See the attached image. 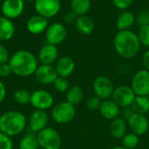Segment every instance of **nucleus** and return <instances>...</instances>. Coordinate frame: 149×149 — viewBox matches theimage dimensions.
I'll return each instance as SVG.
<instances>
[{
  "label": "nucleus",
  "instance_id": "nucleus-1",
  "mask_svg": "<svg viewBox=\"0 0 149 149\" xmlns=\"http://www.w3.org/2000/svg\"><path fill=\"white\" fill-rule=\"evenodd\" d=\"M116 52L122 58L129 59L135 57L141 50V41L136 33L131 30L119 31L113 38Z\"/></svg>",
  "mask_w": 149,
  "mask_h": 149
},
{
  "label": "nucleus",
  "instance_id": "nucleus-2",
  "mask_svg": "<svg viewBox=\"0 0 149 149\" xmlns=\"http://www.w3.org/2000/svg\"><path fill=\"white\" fill-rule=\"evenodd\" d=\"M9 65L12 73L19 77H30L33 75L38 66L37 57L26 50H19L10 57Z\"/></svg>",
  "mask_w": 149,
  "mask_h": 149
},
{
  "label": "nucleus",
  "instance_id": "nucleus-3",
  "mask_svg": "<svg viewBox=\"0 0 149 149\" xmlns=\"http://www.w3.org/2000/svg\"><path fill=\"white\" fill-rule=\"evenodd\" d=\"M27 126L25 115L15 110L4 112L0 117V132L14 137L24 132Z\"/></svg>",
  "mask_w": 149,
  "mask_h": 149
},
{
  "label": "nucleus",
  "instance_id": "nucleus-4",
  "mask_svg": "<svg viewBox=\"0 0 149 149\" xmlns=\"http://www.w3.org/2000/svg\"><path fill=\"white\" fill-rule=\"evenodd\" d=\"M75 115V107L67 101L55 105L52 110V118L58 124H67L74 119Z\"/></svg>",
  "mask_w": 149,
  "mask_h": 149
},
{
  "label": "nucleus",
  "instance_id": "nucleus-5",
  "mask_svg": "<svg viewBox=\"0 0 149 149\" xmlns=\"http://www.w3.org/2000/svg\"><path fill=\"white\" fill-rule=\"evenodd\" d=\"M39 147L43 149H59L62 139L59 133L52 127H46L37 134Z\"/></svg>",
  "mask_w": 149,
  "mask_h": 149
},
{
  "label": "nucleus",
  "instance_id": "nucleus-6",
  "mask_svg": "<svg viewBox=\"0 0 149 149\" xmlns=\"http://www.w3.org/2000/svg\"><path fill=\"white\" fill-rule=\"evenodd\" d=\"M131 88L136 96H149V72L146 69L136 72L131 80Z\"/></svg>",
  "mask_w": 149,
  "mask_h": 149
},
{
  "label": "nucleus",
  "instance_id": "nucleus-7",
  "mask_svg": "<svg viewBox=\"0 0 149 149\" xmlns=\"http://www.w3.org/2000/svg\"><path fill=\"white\" fill-rule=\"evenodd\" d=\"M54 99L51 93L44 89H38L31 93L30 104L36 110L46 111L53 106Z\"/></svg>",
  "mask_w": 149,
  "mask_h": 149
},
{
  "label": "nucleus",
  "instance_id": "nucleus-8",
  "mask_svg": "<svg viewBox=\"0 0 149 149\" xmlns=\"http://www.w3.org/2000/svg\"><path fill=\"white\" fill-rule=\"evenodd\" d=\"M93 88L95 95L101 100H106L112 98L113 93L114 91L113 82L107 76L97 77L93 81Z\"/></svg>",
  "mask_w": 149,
  "mask_h": 149
},
{
  "label": "nucleus",
  "instance_id": "nucleus-9",
  "mask_svg": "<svg viewBox=\"0 0 149 149\" xmlns=\"http://www.w3.org/2000/svg\"><path fill=\"white\" fill-rule=\"evenodd\" d=\"M34 4L36 12L47 19L55 17L61 9L60 0H35Z\"/></svg>",
  "mask_w": 149,
  "mask_h": 149
},
{
  "label": "nucleus",
  "instance_id": "nucleus-10",
  "mask_svg": "<svg viewBox=\"0 0 149 149\" xmlns=\"http://www.w3.org/2000/svg\"><path fill=\"white\" fill-rule=\"evenodd\" d=\"M135 97L136 95L131 86L122 85L114 88V91L112 95V100L120 107L126 108L131 107Z\"/></svg>",
  "mask_w": 149,
  "mask_h": 149
},
{
  "label": "nucleus",
  "instance_id": "nucleus-11",
  "mask_svg": "<svg viewBox=\"0 0 149 149\" xmlns=\"http://www.w3.org/2000/svg\"><path fill=\"white\" fill-rule=\"evenodd\" d=\"M66 29L61 23H53L50 24L45 31V38L48 44L58 45L64 42L66 38Z\"/></svg>",
  "mask_w": 149,
  "mask_h": 149
},
{
  "label": "nucleus",
  "instance_id": "nucleus-12",
  "mask_svg": "<svg viewBox=\"0 0 149 149\" xmlns=\"http://www.w3.org/2000/svg\"><path fill=\"white\" fill-rule=\"evenodd\" d=\"M127 121L131 132L136 135L141 136L148 133L149 129V121L145 114L134 113L132 116L127 120Z\"/></svg>",
  "mask_w": 149,
  "mask_h": 149
},
{
  "label": "nucleus",
  "instance_id": "nucleus-13",
  "mask_svg": "<svg viewBox=\"0 0 149 149\" xmlns=\"http://www.w3.org/2000/svg\"><path fill=\"white\" fill-rule=\"evenodd\" d=\"M35 79L42 85L53 84L55 79L58 77L55 67L52 65H43L38 66L35 73Z\"/></svg>",
  "mask_w": 149,
  "mask_h": 149
},
{
  "label": "nucleus",
  "instance_id": "nucleus-14",
  "mask_svg": "<svg viewBox=\"0 0 149 149\" xmlns=\"http://www.w3.org/2000/svg\"><path fill=\"white\" fill-rule=\"evenodd\" d=\"M24 9V0H3L1 7L3 17L9 19H14L18 17L23 13Z\"/></svg>",
  "mask_w": 149,
  "mask_h": 149
},
{
  "label": "nucleus",
  "instance_id": "nucleus-15",
  "mask_svg": "<svg viewBox=\"0 0 149 149\" xmlns=\"http://www.w3.org/2000/svg\"><path fill=\"white\" fill-rule=\"evenodd\" d=\"M49 122V116L46 113V111L43 110H35L31 113L28 124L29 127L32 132L39 133L43 129L46 128Z\"/></svg>",
  "mask_w": 149,
  "mask_h": 149
},
{
  "label": "nucleus",
  "instance_id": "nucleus-16",
  "mask_svg": "<svg viewBox=\"0 0 149 149\" xmlns=\"http://www.w3.org/2000/svg\"><path fill=\"white\" fill-rule=\"evenodd\" d=\"M58 50L56 45L45 44L38 51V60L43 65H52L58 60Z\"/></svg>",
  "mask_w": 149,
  "mask_h": 149
},
{
  "label": "nucleus",
  "instance_id": "nucleus-17",
  "mask_svg": "<svg viewBox=\"0 0 149 149\" xmlns=\"http://www.w3.org/2000/svg\"><path fill=\"white\" fill-rule=\"evenodd\" d=\"M55 69L58 76L63 78H68L75 70V62L69 56H63L56 61Z\"/></svg>",
  "mask_w": 149,
  "mask_h": 149
},
{
  "label": "nucleus",
  "instance_id": "nucleus-18",
  "mask_svg": "<svg viewBox=\"0 0 149 149\" xmlns=\"http://www.w3.org/2000/svg\"><path fill=\"white\" fill-rule=\"evenodd\" d=\"M49 26L48 19L37 14L31 16L26 23V28L28 31L31 34L38 35L45 31H46L47 27Z\"/></svg>",
  "mask_w": 149,
  "mask_h": 149
},
{
  "label": "nucleus",
  "instance_id": "nucleus-19",
  "mask_svg": "<svg viewBox=\"0 0 149 149\" xmlns=\"http://www.w3.org/2000/svg\"><path fill=\"white\" fill-rule=\"evenodd\" d=\"M99 111L103 118L110 120L118 118L120 114V107L113 100H102Z\"/></svg>",
  "mask_w": 149,
  "mask_h": 149
},
{
  "label": "nucleus",
  "instance_id": "nucleus-20",
  "mask_svg": "<svg viewBox=\"0 0 149 149\" xmlns=\"http://www.w3.org/2000/svg\"><path fill=\"white\" fill-rule=\"evenodd\" d=\"M127 123L123 118H116L112 120L109 127V133L114 139H122L127 134Z\"/></svg>",
  "mask_w": 149,
  "mask_h": 149
},
{
  "label": "nucleus",
  "instance_id": "nucleus-21",
  "mask_svg": "<svg viewBox=\"0 0 149 149\" xmlns=\"http://www.w3.org/2000/svg\"><path fill=\"white\" fill-rule=\"evenodd\" d=\"M75 27L79 33L84 36H88L92 34L94 30V23L90 17L87 15H83L77 17Z\"/></svg>",
  "mask_w": 149,
  "mask_h": 149
},
{
  "label": "nucleus",
  "instance_id": "nucleus-22",
  "mask_svg": "<svg viewBox=\"0 0 149 149\" xmlns=\"http://www.w3.org/2000/svg\"><path fill=\"white\" fill-rule=\"evenodd\" d=\"M15 34V25L11 19L0 17V41L10 40Z\"/></svg>",
  "mask_w": 149,
  "mask_h": 149
},
{
  "label": "nucleus",
  "instance_id": "nucleus-23",
  "mask_svg": "<svg viewBox=\"0 0 149 149\" xmlns=\"http://www.w3.org/2000/svg\"><path fill=\"white\" fill-rule=\"evenodd\" d=\"M135 23V16L128 10H123L116 19V26L119 31L130 30Z\"/></svg>",
  "mask_w": 149,
  "mask_h": 149
},
{
  "label": "nucleus",
  "instance_id": "nucleus-24",
  "mask_svg": "<svg viewBox=\"0 0 149 149\" xmlns=\"http://www.w3.org/2000/svg\"><path fill=\"white\" fill-rule=\"evenodd\" d=\"M131 108L135 113L146 114L149 112V98L147 96H136Z\"/></svg>",
  "mask_w": 149,
  "mask_h": 149
},
{
  "label": "nucleus",
  "instance_id": "nucleus-25",
  "mask_svg": "<svg viewBox=\"0 0 149 149\" xmlns=\"http://www.w3.org/2000/svg\"><path fill=\"white\" fill-rule=\"evenodd\" d=\"M83 99H84V91L79 86H72L66 92V101L73 105L74 107L81 103Z\"/></svg>",
  "mask_w": 149,
  "mask_h": 149
},
{
  "label": "nucleus",
  "instance_id": "nucleus-26",
  "mask_svg": "<svg viewBox=\"0 0 149 149\" xmlns=\"http://www.w3.org/2000/svg\"><path fill=\"white\" fill-rule=\"evenodd\" d=\"M91 0H72L71 10L78 17L86 15L91 8Z\"/></svg>",
  "mask_w": 149,
  "mask_h": 149
},
{
  "label": "nucleus",
  "instance_id": "nucleus-27",
  "mask_svg": "<svg viewBox=\"0 0 149 149\" xmlns=\"http://www.w3.org/2000/svg\"><path fill=\"white\" fill-rule=\"evenodd\" d=\"M19 149H38L39 147L37 135L28 134L22 137L19 142Z\"/></svg>",
  "mask_w": 149,
  "mask_h": 149
},
{
  "label": "nucleus",
  "instance_id": "nucleus-28",
  "mask_svg": "<svg viewBox=\"0 0 149 149\" xmlns=\"http://www.w3.org/2000/svg\"><path fill=\"white\" fill-rule=\"evenodd\" d=\"M122 140V146L127 149L136 148L140 143V138L134 133H127L125 136L121 139Z\"/></svg>",
  "mask_w": 149,
  "mask_h": 149
},
{
  "label": "nucleus",
  "instance_id": "nucleus-29",
  "mask_svg": "<svg viewBox=\"0 0 149 149\" xmlns=\"http://www.w3.org/2000/svg\"><path fill=\"white\" fill-rule=\"evenodd\" d=\"M13 99L18 105H26L30 103L31 93L25 89H18L13 93Z\"/></svg>",
  "mask_w": 149,
  "mask_h": 149
},
{
  "label": "nucleus",
  "instance_id": "nucleus-30",
  "mask_svg": "<svg viewBox=\"0 0 149 149\" xmlns=\"http://www.w3.org/2000/svg\"><path fill=\"white\" fill-rule=\"evenodd\" d=\"M52 85H53L54 89L58 93H65L70 88V84H69V81L67 80V79L59 77V76L55 79V81L53 82Z\"/></svg>",
  "mask_w": 149,
  "mask_h": 149
},
{
  "label": "nucleus",
  "instance_id": "nucleus-31",
  "mask_svg": "<svg viewBox=\"0 0 149 149\" xmlns=\"http://www.w3.org/2000/svg\"><path fill=\"white\" fill-rule=\"evenodd\" d=\"M138 37L141 41V44L144 46L149 47V24L141 26L138 31Z\"/></svg>",
  "mask_w": 149,
  "mask_h": 149
},
{
  "label": "nucleus",
  "instance_id": "nucleus-32",
  "mask_svg": "<svg viewBox=\"0 0 149 149\" xmlns=\"http://www.w3.org/2000/svg\"><path fill=\"white\" fill-rule=\"evenodd\" d=\"M135 21L137 24L141 26L149 24V10H141L135 17Z\"/></svg>",
  "mask_w": 149,
  "mask_h": 149
},
{
  "label": "nucleus",
  "instance_id": "nucleus-33",
  "mask_svg": "<svg viewBox=\"0 0 149 149\" xmlns=\"http://www.w3.org/2000/svg\"><path fill=\"white\" fill-rule=\"evenodd\" d=\"M12 137L0 132V149H12L13 141Z\"/></svg>",
  "mask_w": 149,
  "mask_h": 149
},
{
  "label": "nucleus",
  "instance_id": "nucleus-34",
  "mask_svg": "<svg viewBox=\"0 0 149 149\" xmlns=\"http://www.w3.org/2000/svg\"><path fill=\"white\" fill-rule=\"evenodd\" d=\"M101 102H102V100L99 97H97L96 95L95 96H91L86 100V107L91 111L99 110L100 107Z\"/></svg>",
  "mask_w": 149,
  "mask_h": 149
},
{
  "label": "nucleus",
  "instance_id": "nucleus-35",
  "mask_svg": "<svg viewBox=\"0 0 149 149\" xmlns=\"http://www.w3.org/2000/svg\"><path fill=\"white\" fill-rule=\"evenodd\" d=\"M134 0H113V3L114 6L121 10H126L128 9L133 3Z\"/></svg>",
  "mask_w": 149,
  "mask_h": 149
},
{
  "label": "nucleus",
  "instance_id": "nucleus-36",
  "mask_svg": "<svg viewBox=\"0 0 149 149\" xmlns=\"http://www.w3.org/2000/svg\"><path fill=\"white\" fill-rule=\"evenodd\" d=\"M12 73V70L9 65V63H4L0 65V77L6 78L9 77Z\"/></svg>",
  "mask_w": 149,
  "mask_h": 149
},
{
  "label": "nucleus",
  "instance_id": "nucleus-37",
  "mask_svg": "<svg viewBox=\"0 0 149 149\" xmlns=\"http://www.w3.org/2000/svg\"><path fill=\"white\" fill-rule=\"evenodd\" d=\"M9 59H10V54L8 50L3 45H0V65L8 63Z\"/></svg>",
  "mask_w": 149,
  "mask_h": 149
},
{
  "label": "nucleus",
  "instance_id": "nucleus-38",
  "mask_svg": "<svg viewBox=\"0 0 149 149\" xmlns=\"http://www.w3.org/2000/svg\"><path fill=\"white\" fill-rule=\"evenodd\" d=\"M77 17H78V16L71 10V11H69V12H67L65 14V21L67 24H75V22L77 20Z\"/></svg>",
  "mask_w": 149,
  "mask_h": 149
},
{
  "label": "nucleus",
  "instance_id": "nucleus-39",
  "mask_svg": "<svg viewBox=\"0 0 149 149\" xmlns=\"http://www.w3.org/2000/svg\"><path fill=\"white\" fill-rule=\"evenodd\" d=\"M5 97H6V86L0 80V104L4 100Z\"/></svg>",
  "mask_w": 149,
  "mask_h": 149
},
{
  "label": "nucleus",
  "instance_id": "nucleus-40",
  "mask_svg": "<svg viewBox=\"0 0 149 149\" xmlns=\"http://www.w3.org/2000/svg\"><path fill=\"white\" fill-rule=\"evenodd\" d=\"M142 63L145 67V69L149 72V50L147 51L142 57Z\"/></svg>",
  "mask_w": 149,
  "mask_h": 149
},
{
  "label": "nucleus",
  "instance_id": "nucleus-41",
  "mask_svg": "<svg viewBox=\"0 0 149 149\" xmlns=\"http://www.w3.org/2000/svg\"><path fill=\"white\" fill-rule=\"evenodd\" d=\"M110 149H127V148H124L123 146H116V147H113V148H111Z\"/></svg>",
  "mask_w": 149,
  "mask_h": 149
},
{
  "label": "nucleus",
  "instance_id": "nucleus-42",
  "mask_svg": "<svg viewBox=\"0 0 149 149\" xmlns=\"http://www.w3.org/2000/svg\"><path fill=\"white\" fill-rule=\"evenodd\" d=\"M24 1H27V2H35V0H24Z\"/></svg>",
  "mask_w": 149,
  "mask_h": 149
},
{
  "label": "nucleus",
  "instance_id": "nucleus-43",
  "mask_svg": "<svg viewBox=\"0 0 149 149\" xmlns=\"http://www.w3.org/2000/svg\"><path fill=\"white\" fill-rule=\"evenodd\" d=\"M0 117H1V113H0Z\"/></svg>",
  "mask_w": 149,
  "mask_h": 149
}]
</instances>
